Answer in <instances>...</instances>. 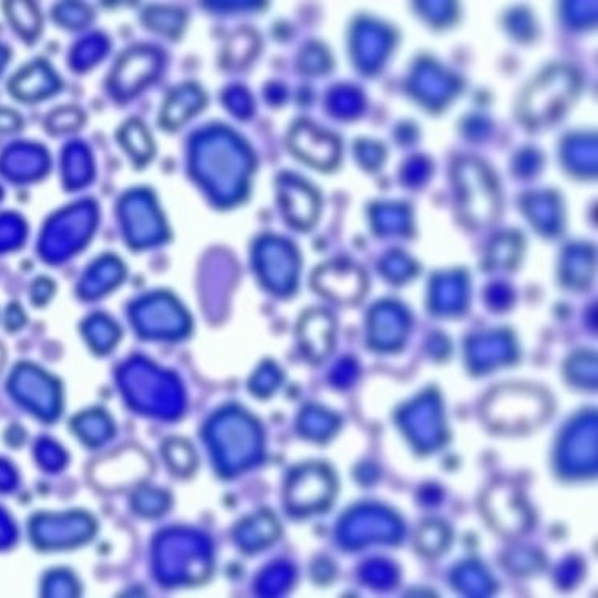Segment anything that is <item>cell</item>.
Here are the masks:
<instances>
[{"label": "cell", "mask_w": 598, "mask_h": 598, "mask_svg": "<svg viewBox=\"0 0 598 598\" xmlns=\"http://www.w3.org/2000/svg\"><path fill=\"white\" fill-rule=\"evenodd\" d=\"M581 90L578 71L567 64H554L525 86L517 104V117L530 130L554 125L576 103Z\"/></svg>", "instance_id": "cell-1"}, {"label": "cell", "mask_w": 598, "mask_h": 598, "mask_svg": "<svg viewBox=\"0 0 598 598\" xmlns=\"http://www.w3.org/2000/svg\"><path fill=\"white\" fill-rule=\"evenodd\" d=\"M550 401L545 391L524 383L493 388L482 404V416L492 430L522 434L535 430L549 415Z\"/></svg>", "instance_id": "cell-2"}, {"label": "cell", "mask_w": 598, "mask_h": 598, "mask_svg": "<svg viewBox=\"0 0 598 598\" xmlns=\"http://www.w3.org/2000/svg\"><path fill=\"white\" fill-rule=\"evenodd\" d=\"M460 212L474 224H487L502 212L498 181L476 158L460 159L452 172Z\"/></svg>", "instance_id": "cell-3"}, {"label": "cell", "mask_w": 598, "mask_h": 598, "mask_svg": "<svg viewBox=\"0 0 598 598\" xmlns=\"http://www.w3.org/2000/svg\"><path fill=\"white\" fill-rule=\"evenodd\" d=\"M482 513L495 532L517 536L532 525V514L522 493L509 482H495L482 498Z\"/></svg>", "instance_id": "cell-4"}, {"label": "cell", "mask_w": 598, "mask_h": 598, "mask_svg": "<svg viewBox=\"0 0 598 598\" xmlns=\"http://www.w3.org/2000/svg\"><path fill=\"white\" fill-rule=\"evenodd\" d=\"M336 482L326 466L311 465L296 471L286 488V502L293 513H311L331 503Z\"/></svg>", "instance_id": "cell-5"}, {"label": "cell", "mask_w": 598, "mask_h": 598, "mask_svg": "<svg viewBox=\"0 0 598 598\" xmlns=\"http://www.w3.org/2000/svg\"><path fill=\"white\" fill-rule=\"evenodd\" d=\"M315 291L337 303H354L368 289L364 271L350 260H333L318 268L311 278Z\"/></svg>", "instance_id": "cell-6"}, {"label": "cell", "mask_w": 598, "mask_h": 598, "mask_svg": "<svg viewBox=\"0 0 598 598\" xmlns=\"http://www.w3.org/2000/svg\"><path fill=\"white\" fill-rule=\"evenodd\" d=\"M288 144L300 162L322 172L336 168L342 152L340 141L333 134L318 128L310 122L296 123L289 133Z\"/></svg>", "instance_id": "cell-7"}, {"label": "cell", "mask_w": 598, "mask_h": 598, "mask_svg": "<svg viewBox=\"0 0 598 598\" xmlns=\"http://www.w3.org/2000/svg\"><path fill=\"white\" fill-rule=\"evenodd\" d=\"M278 198L286 219L291 226L310 228L319 216V197L317 192L302 181L282 177L278 184Z\"/></svg>", "instance_id": "cell-8"}, {"label": "cell", "mask_w": 598, "mask_h": 598, "mask_svg": "<svg viewBox=\"0 0 598 598\" xmlns=\"http://www.w3.org/2000/svg\"><path fill=\"white\" fill-rule=\"evenodd\" d=\"M300 348L310 361H322L333 348L336 337V322L331 315L324 310L307 311L300 319L299 328Z\"/></svg>", "instance_id": "cell-9"}, {"label": "cell", "mask_w": 598, "mask_h": 598, "mask_svg": "<svg viewBox=\"0 0 598 598\" xmlns=\"http://www.w3.org/2000/svg\"><path fill=\"white\" fill-rule=\"evenodd\" d=\"M158 68L157 54L147 49L132 50L118 61L112 85L122 94H133L154 78Z\"/></svg>", "instance_id": "cell-10"}, {"label": "cell", "mask_w": 598, "mask_h": 598, "mask_svg": "<svg viewBox=\"0 0 598 598\" xmlns=\"http://www.w3.org/2000/svg\"><path fill=\"white\" fill-rule=\"evenodd\" d=\"M202 100V94L198 92L192 93V89L179 90L176 94H172L165 109H163V125L168 128H176L184 120L190 117L194 112L198 111Z\"/></svg>", "instance_id": "cell-11"}, {"label": "cell", "mask_w": 598, "mask_h": 598, "mask_svg": "<svg viewBox=\"0 0 598 598\" xmlns=\"http://www.w3.org/2000/svg\"><path fill=\"white\" fill-rule=\"evenodd\" d=\"M257 49H259L257 35L249 29H241V31L235 32L228 39L226 53H224V64L227 68L246 66L252 60L254 54L257 53Z\"/></svg>", "instance_id": "cell-12"}, {"label": "cell", "mask_w": 598, "mask_h": 598, "mask_svg": "<svg viewBox=\"0 0 598 598\" xmlns=\"http://www.w3.org/2000/svg\"><path fill=\"white\" fill-rule=\"evenodd\" d=\"M120 141L137 162H147L154 154V144L140 120H132L123 126Z\"/></svg>", "instance_id": "cell-13"}, {"label": "cell", "mask_w": 598, "mask_h": 598, "mask_svg": "<svg viewBox=\"0 0 598 598\" xmlns=\"http://www.w3.org/2000/svg\"><path fill=\"white\" fill-rule=\"evenodd\" d=\"M448 543V530L444 524L437 520H427L416 533V546L420 553L436 556L441 550L445 549Z\"/></svg>", "instance_id": "cell-14"}, {"label": "cell", "mask_w": 598, "mask_h": 598, "mask_svg": "<svg viewBox=\"0 0 598 598\" xmlns=\"http://www.w3.org/2000/svg\"><path fill=\"white\" fill-rule=\"evenodd\" d=\"M7 13H9L10 21H12L14 28H17L21 34H35V32L39 31L40 17L38 9H35V6H32V3H7Z\"/></svg>", "instance_id": "cell-15"}, {"label": "cell", "mask_w": 598, "mask_h": 598, "mask_svg": "<svg viewBox=\"0 0 598 598\" xmlns=\"http://www.w3.org/2000/svg\"><path fill=\"white\" fill-rule=\"evenodd\" d=\"M0 357H2V353H0Z\"/></svg>", "instance_id": "cell-16"}]
</instances>
